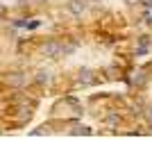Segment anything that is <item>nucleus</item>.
<instances>
[{"label":"nucleus","instance_id":"f257e3e1","mask_svg":"<svg viewBox=\"0 0 152 150\" xmlns=\"http://www.w3.org/2000/svg\"><path fill=\"white\" fill-rule=\"evenodd\" d=\"M43 55L50 57V59L61 57V43H57V41H48V43H43Z\"/></svg>","mask_w":152,"mask_h":150},{"label":"nucleus","instance_id":"f03ea898","mask_svg":"<svg viewBox=\"0 0 152 150\" xmlns=\"http://www.w3.org/2000/svg\"><path fill=\"white\" fill-rule=\"evenodd\" d=\"M77 82H80V84H93L95 82V73L91 68H82L80 75H77Z\"/></svg>","mask_w":152,"mask_h":150},{"label":"nucleus","instance_id":"7ed1b4c3","mask_svg":"<svg viewBox=\"0 0 152 150\" xmlns=\"http://www.w3.org/2000/svg\"><path fill=\"white\" fill-rule=\"evenodd\" d=\"M84 9H86V2H84V0H68V12H70V14L82 16Z\"/></svg>","mask_w":152,"mask_h":150},{"label":"nucleus","instance_id":"20e7f679","mask_svg":"<svg viewBox=\"0 0 152 150\" xmlns=\"http://www.w3.org/2000/svg\"><path fill=\"white\" fill-rule=\"evenodd\" d=\"M7 84H9V87H23V84H25V75L23 73H12L7 77Z\"/></svg>","mask_w":152,"mask_h":150},{"label":"nucleus","instance_id":"39448f33","mask_svg":"<svg viewBox=\"0 0 152 150\" xmlns=\"http://www.w3.org/2000/svg\"><path fill=\"white\" fill-rule=\"evenodd\" d=\"M50 80H52L50 71H39V73H37V82H39V84H48Z\"/></svg>","mask_w":152,"mask_h":150},{"label":"nucleus","instance_id":"423d86ee","mask_svg":"<svg viewBox=\"0 0 152 150\" xmlns=\"http://www.w3.org/2000/svg\"><path fill=\"white\" fill-rule=\"evenodd\" d=\"M70 134H91V130H89V127H84V125H82V127L77 125V127H73V130H70Z\"/></svg>","mask_w":152,"mask_h":150},{"label":"nucleus","instance_id":"0eeeda50","mask_svg":"<svg viewBox=\"0 0 152 150\" xmlns=\"http://www.w3.org/2000/svg\"><path fill=\"white\" fill-rule=\"evenodd\" d=\"M145 116H148V123L152 125V105H150V107H148V109H145Z\"/></svg>","mask_w":152,"mask_h":150},{"label":"nucleus","instance_id":"6e6552de","mask_svg":"<svg viewBox=\"0 0 152 150\" xmlns=\"http://www.w3.org/2000/svg\"><path fill=\"white\" fill-rule=\"evenodd\" d=\"M5 12H7V9H5V7H2V5H0V18L5 16Z\"/></svg>","mask_w":152,"mask_h":150},{"label":"nucleus","instance_id":"1a4fd4ad","mask_svg":"<svg viewBox=\"0 0 152 150\" xmlns=\"http://www.w3.org/2000/svg\"><path fill=\"white\" fill-rule=\"evenodd\" d=\"M127 5H136V0H125Z\"/></svg>","mask_w":152,"mask_h":150},{"label":"nucleus","instance_id":"9d476101","mask_svg":"<svg viewBox=\"0 0 152 150\" xmlns=\"http://www.w3.org/2000/svg\"><path fill=\"white\" fill-rule=\"evenodd\" d=\"M37 2H43V0H37Z\"/></svg>","mask_w":152,"mask_h":150}]
</instances>
